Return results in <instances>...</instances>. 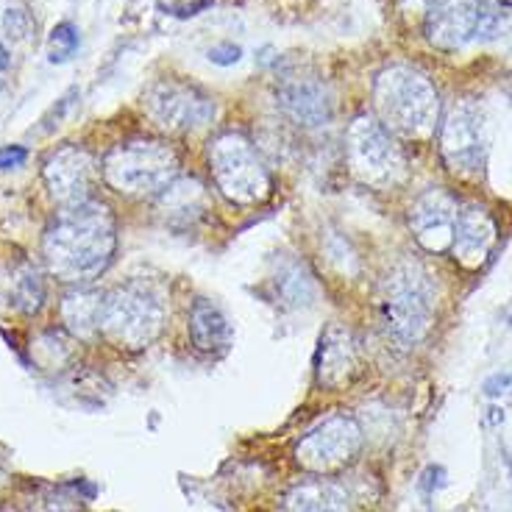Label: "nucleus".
<instances>
[{"label": "nucleus", "instance_id": "f257e3e1", "mask_svg": "<svg viewBox=\"0 0 512 512\" xmlns=\"http://www.w3.org/2000/svg\"><path fill=\"white\" fill-rule=\"evenodd\" d=\"M115 251L117 220L98 198L62 209L42 240L48 270L59 282L76 287L95 282L112 265Z\"/></svg>", "mask_w": 512, "mask_h": 512}, {"label": "nucleus", "instance_id": "4468645a", "mask_svg": "<svg viewBox=\"0 0 512 512\" xmlns=\"http://www.w3.org/2000/svg\"><path fill=\"white\" fill-rule=\"evenodd\" d=\"M276 103L301 128L329 126L334 117L332 92L318 78H284L276 90Z\"/></svg>", "mask_w": 512, "mask_h": 512}, {"label": "nucleus", "instance_id": "20e7f679", "mask_svg": "<svg viewBox=\"0 0 512 512\" xmlns=\"http://www.w3.org/2000/svg\"><path fill=\"white\" fill-rule=\"evenodd\" d=\"M179 154L159 140L115 145L101 162V179L126 198H156L179 179Z\"/></svg>", "mask_w": 512, "mask_h": 512}, {"label": "nucleus", "instance_id": "aec40b11", "mask_svg": "<svg viewBox=\"0 0 512 512\" xmlns=\"http://www.w3.org/2000/svg\"><path fill=\"white\" fill-rule=\"evenodd\" d=\"M45 304V282L39 270L23 268L12 284V307L23 315H37Z\"/></svg>", "mask_w": 512, "mask_h": 512}, {"label": "nucleus", "instance_id": "cd10ccee", "mask_svg": "<svg viewBox=\"0 0 512 512\" xmlns=\"http://www.w3.org/2000/svg\"><path fill=\"white\" fill-rule=\"evenodd\" d=\"M0 482H3V474H0Z\"/></svg>", "mask_w": 512, "mask_h": 512}, {"label": "nucleus", "instance_id": "5701e85b", "mask_svg": "<svg viewBox=\"0 0 512 512\" xmlns=\"http://www.w3.org/2000/svg\"><path fill=\"white\" fill-rule=\"evenodd\" d=\"M209 62L218 64V67H231V64H237L243 59V48L240 45H234V42H220L215 48H209Z\"/></svg>", "mask_w": 512, "mask_h": 512}, {"label": "nucleus", "instance_id": "f3484780", "mask_svg": "<svg viewBox=\"0 0 512 512\" xmlns=\"http://www.w3.org/2000/svg\"><path fill=\"white\" fill-rule=\"evenodd\" d=\"M103 304L106 293L90 284H78L62 298V323L67 332L78 340H95L103 326Z\"/></svg>", "mask_w": 512, "mask_h": 512}, {"label": "nucleus", "instance_id": "4be33fe9", "mask_svg": "<svg viewBox=\"0 0 512 512\" xmlns=\"http://www.w3.org/2000/svg\"><path fill=\"white\" fill-rule=\"evenodd\" d=\"M490 39L496 42V48L501 51V56L512 64V3L510 6H504L499 23H496V31H493V37Z\"/></svg>", "mask_w": 512, "mask_h": 512}, {"label": "nucleus", "instance_id": "f03ea898", "mask_svg": "<svg viewBox=\"0 0 512 512\" xmlns=\"http://www.w3.org/2000/svg\"><path fill=\"white\" fill-rule=\"evenodd\" d=\"M373 106L384 128L404 140H429L440 120L432 78L412 64H387L373 81Z\"/></svg>", "mask_w": 512, "mask_h": 512}, {"label": "nucleus", "instance_id": "9d476101", "mask_svg": "<svg viewBox=\"0 0 512 512\" xmlns=\"http://www.w3.org/2000/svg\"><path fill=\"white\" fill-rule=\"evenodd\" d=\"M142 109L148 120L167 134L201 131L215 117V101L201 87L179 78L154 81L142 95Z\"/></svg>", "mask_w": 512, "mask_h": 512}, {"label": "nucleus", "instance_id": "ddd939ff", "mask_svg": "<svg viewBox=\"0 0 512 512\" xmlns=\"http://www.w3.org/2000/svg\"><path fill=\"white\" fill-rule=\"evenodd\" d=\"M457 215H460V204L451 192H446L443 187L426 190L410 209V226L415 240L429 254L451 251Z\"/></svg>", "mask_w": 512, "mask_h": 512}, {"label": "nucleus", "instance_id": "393cba45", "mask_svg": "<svg viewBox=\"0 0 512 512\" xmlns=\"http://www.w3.org/2000/svg\"><path fill=\"white\" fill-rule=\"evenodd\" d=\"M440 487H446V471L440 465H429L421 476V490L423 493H435Z\"/></svg>", "mask_w": 512, "mask_h": 512}, {"label": "nucleus", "instance_id": "423d86ee", "mask_svg": "<svg viewBox=\"0 0 512 512\" xmlns=\"http://www.w3.org/2000/svg\"><path fill=\"white\" fill-rule=\"evenodd\" d=\"M206 162L218 190L240 206L262 204L270 195V173L240 131H223L209 142Z\"/></svg>", "mask_w": 512, "mask_h": 512}, {"label": "nucleus", "instance_id": "412c9836", "mask_svg": "<svg viewBox=\"0 0 512 512\" xmlns=\"http://www.w3.org/2000/svg\"><path fill=\"white\" fill-rule=\"evenodd\" d=\"M78 45H81V31H78L73 23H56L51 31V37H48V59L53 64H62L67 59H73V53L78 51Z\"/></svg>", "mask_w": 512, "mask_h": 512}, {"label": "nucleus", "instance_id": "6e6552de", "mask_svg": "<svg viewBox=\"0 0 512 512\" xmlns=\"http://www.w3.org/2000/svg\"><path fill=\"white\" fill-rule=\"evenodd\" d=\"M504 3L499 0H432L423 17V34L437 51H462L476 39H490Z\"/></svg>", "mask_w": 512, "mask_h": 512}, {"label": "nucleus", "instance_id": "6ab92c4d", "mask_svg": "<svg viewBox=\"0 0 512 512\" xmlns=\"http://www.w3.org/2000/svg\"><path fill=\"white\" fill-rule=\"evenodd\" d=\"M190 337L192 346L198 351H223L231 340L229 318L223 315V309L206 298H198L190 309Z\"/></svg>", "mask_w": 512, "mask_h": 512}, {"label": "nucleus", "instance_id": "dca6fc26", "mask_svg": "<svg viewBox=\"0 0 512 512\" xmlns=\"http://www.w3.org/2000/svg\"><path fill=\"white\" fill-rule=\"evenodd\" d=\"M359 371V348L354 334L346 326L332 323L318 343L315 354V376L320 387L326 390H340L346 387Z\"/></svg>", "mask_w": 512, "mask_h": 512}, {"label": "nucleus", "instance_id": "9b49d317", "mask_svg": "<svg viewBox=\"0 0 512 512\" xmlns=\"http://www.w3.org/2000/svg\"><path fill=\"white\" fill-rule=\"evenodd\" d=\"M359 451L362 426L354 415L340 412L323 418L307 437H301V443L295 446V460L312 474H334L357 460Z\"/></svg>", "mask_w": 512, "mask_h": 512}, {"label": "nucleus", "instance_id": "a878e982", "mask_svg": "<svg viewBox=\"0 0 512 512\" xmlns=\"http://www.w3.org/2000/svg\"><path fill=\"white\" fill-rule=\"evenodd\" d=\"M512 387V373H493L485 382V396L496 398L501 393H507Z\"/></svg>", "mask_w": 512, "mask_h": 512}, {"label": "nucleus", "instance_id": "7ed1b4c3", "mask_svg": "<svg viewBox=\"0 0 512 512\" xmlns=\"http://www.w3.org/2000/svg\"><path fill=\"white\" fill-rule=\"evenodd\" d=\"M379 320L398 348L410 351L435 323V284L418 262H398L387 273L379 293Z\"/></svg>", "mask_w": 512, "mask_h": 512}, {"label": "nucleus", "instance_id": "a211bd4d", "mask_svg": "<svg viewBox=\"0 0 512 512\" xmlns=\"http://www.w3.org/2000/svg\"><path fill=\"white\" fill-rule=\"evenodd\" d=\"M282 512H348V496L329 479H307L284 493Z\"/></svg>", "mask_w": 512, "mask_h": 512}, {"label": "nucleus", "instance_id": "0eeeda50", "mask_svg": "<svg viewBox=\"0 0 512 512\" xmlns=\"http://www.w3.org/2000/svg\"><path fill=\"white\" fill-rule=\"evenodd\" d=\"M346 159L354 179L373 190L396 187L407 173L404 151L390 128L373 115H357L346 131Z\"/></svg>", "mask_w": 512, "mask_h": 512}, {"label": "nucleus", "instance_id": "bb28decb", "mask_svg": "<svg viewBox=\"0 0 512 512\" xmlns=\"http://www.w3.org/2000/svg\"><path fill=\"white\" fill-rule=\"evenodd\" d=\"M6 67H9V51L0 45V70H6Z\"/></svg>", "mask_w": 512, "mask_h": 512}, {"label": "nucleus", "instance_id": "2eb2a0df", "mask_svg": "<svg viewBox=\"0 0 512 512\" xmlns=\"http://www.w3.org/2000/svg\"><path fill=\"white\" fill-rule=\"evenodd\" d=\"M496 220L487 212V206L468 204L462 206L454 226V240H451V254L462 268H479L485 265L487 256L496 245Z\"/></svg>", "mask_w": 512, "mask_h": 512}, {"label": "nucleus", "instance_id": "39448f33", "mask_svg": "<svg viewBox=\"0 0 512 512\" xmlns=\"http://www.w3.org/2000/svg\"><path fill=\"white\" fill-rule=\"evenodd\" d=\"M167 307L156 287L128 282L115 287L103 304L101 332L126 351H140L154 343L165 329Z\"/></svg>", "mask_w": 512, "mask_h": 512}, {"label": "nucleus", "instance_id": "f8f14e48", "mask_svg": "<svg viewBox=\"0 0 512 512\" xmlns=\"http://www.w3.org/2000/svg\"><path fill=\"white\" fill-rule=\"evenodd\" d=\"M42 179L53 201L67 209V206L87 204L95 198V187L101 181V165L87 148L64 145L45 159Z\"/></svg>", "mask_w": 512, "mask_h": 512}, {"label": "nucleus", "instance_id": "b1692460", "mask_svg": "<svg viewBox=\"0 0 512 512\" xmlns=\"http://www.w3.org/2000/svg\"><path fill=\"white\" fill-rule=\"evenodd\" d=\"M28 151L23 145H3L0 148V173L3 170H17V167L26 165Z\"/></svg>", "mask_w": 512, "mask_h": 512}, {"label": "nucleus", "instance_id": "1a4fd4ad", "mask_svg": "<svg viewBox=\"0 0 512 512\" xmlns=\"http://www.w3.org/2000/svg\"><path fill=\"white\" fill-rule=\"evenodd\" d=\"M487 117L485 109L471 98L457 101L440 123V154L451 173L462 179L482 176L487 162Z\"/></svg>", "mask_w": 512, "mask_h": 512}]
</instances>
